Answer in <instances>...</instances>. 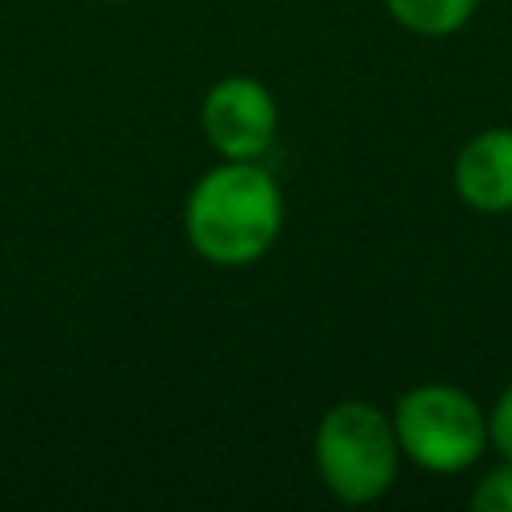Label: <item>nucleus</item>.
Here are the masks:
<instances>
[{"label": "nucleus", "instance_id": "1", "mask_svg": "<svg viewBox=\"0 0 512 512\" xmlns=\"http://www.w3.org/2000/svg\"><path fill=\"white\" fill-rule=\"evenodd\" d=\"M284 192L260 160H220L184 196V236L216 268H248L280 240Z\"/></svg>", "mask_w": 512, "mask_h": 512}, {"label": "nucleus", "instance_id": "2", "mask_svg": "<svg viewBox=\"0 0 512 512\" xmlns=\"http://www.w3.org/2000/svg\"><path fill=\"white\" fill-rule=\"evenodd\" d=\"M312 460H316L320 484L340 504L380 500L400 472V440L392 428V412L368 400L332 404L316 424Z\"/></svg>", "mask_w": 512, "mask_h": 512}, {"label": "nucleus", "instance_id": "3", "mask_svg": "<svg viewBox=\"0 0 512 512\" xmlns=\"http://www.w3.org/2000/svg\"><path fill=\"white\" fill-rule=\"evenodd\" d=\"M400 456L424 472H464L488 448V412L456 384H412L392 408Z\"/></svg>", "mask_w": 512, "mask_h": 512}, {"label": "nucleus", "instance_id": "4", "mask_svg": "<svg viewBox=\"0 0 512 512\" xmlns=\"http://www.w3.org/2000/svg\"><path fill=\"white\" fill-rule=\"evenodd\" d=\"M280 108L256 76H224L200 100L204 140L220 160H260L276 140Z\"/></svg>", "mask_w": 512, "mask_h": 512}, {"label": "nucleus", "instance_id": "5", "mask_svg": "<svg viewBox=\"0 0 512 512\" xmlns=\"http://www.w3.org/2000/svg\"><path fill=\"white\" fill-rule=\"evenodd\" d=\"M452 188L472 212H512V128L476 132L452 160Z\"/></svg>", "mask_w": 512, "mask_h": 512}, {"label": "nucleus", "instance_id": "6", "mask_svg": "<svg viewBox=\"0 0 512 512\" xmlns=\"http://www.w3.org/2000/svg\"><path fill=\"white\" fill-rule=\"evenodd\" d=\"M480 0H384L388 16L416 32V36H428V40H440V36H452L460 32L472 12H476Z\"/></svg>", "mask_w": 512, "mask_h": 512}, {"label": "nucleus", "instance_id": "7", "mask_svg": "<svg viewBox=\"0 0 512 512\" xmlns=\"http://www.w3.org/2000/svg\"><path fill=\"white\" fill-rule=\"evenodd\" d=\"M468 504H472L476 512H512V460L488 468V472L476 480Z\"/></svg>", "mask_w": 512, "mask_h": 512}, {"label": "nucleus", "instance_id": "8", "mask_svg": "<svg viewBox=\"0 0 512 512\" xmlns=\"http://www.w3.org/2000/svg\"><path fill=\"white\" fill-rule=\"evenodd\" d=\"M488 444L500 452V460H512V380L488 408Z\"/></svg>", "mask_w": 512, "mask_h": 512}, {"label": "nucleus", "instance_id": "9", "mask_svg": "<svg viewBox=\"0 0 512 512\" xmlns=\"http://www.w3.org/2000/svg\"><path fill=\"white\" fill-rule=\"evenodd\" d=\"M100 4H132V0H100Z\"/></svg>", "mask_w": 512, "mask_h": 512}]
</instances>
